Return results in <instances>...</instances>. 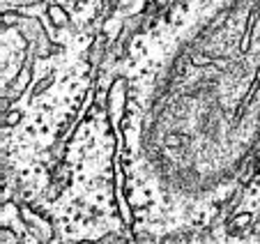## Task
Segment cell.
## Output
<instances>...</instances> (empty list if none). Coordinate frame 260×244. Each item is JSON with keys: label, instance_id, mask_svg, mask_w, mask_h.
<instances>
[{"label": "cell", "instance_id": "cell-1", "mask_svg": "<svg viewBox=\"0 0 260 244\" xmlns=\"http://www.w3.org/2000/svg\"><path fill=\"white\" fill-rule=\"evenodd\" d=\"M21 219L28 224V228H30V233L35 235V237L40 239L42 244H49L51 239H53V228L49 226V221L46 219H42L37 212H32V210H28V207H21Z\"/></svg>", "mask_w": 260, "mask_h": 244}, {"label": "cell", "instance_id": "cell-2", "mask_svg": "<svg viewBox=\"0 0 260 244\" xmlns=\"http://www.w3.org/2000/svg\"><path fill=\"white\" fill-rule=\"evenodd\" d=\"M3 244H19V235L12 228H3Z\"/></svg>", "mask_w": 260, "mask_h": 244}, {"label": "cell", "instance_id": "cell-3", "mask_svg": "<svg viewBox=\"0 0 260 244\" xmlns=\"http://www.w3.org/2000/svg\"><path fill=\"white\" fill-rule=\"evenodd\" d=\"M19 122H21V113L19 111H10V113H7V117H5V125H7V127H16Z\"/></svg>", "mask_w": 260, "mask_h": 244}, {"label": "cell", "instance_id": "cell-4", "mask_svg": "<svg viewBox=\"0 0 260 244\" xmlns=\"http://www.w3.org/2000/svg\"><path fill=\"white\" fill-rule=\"evenodd\" d=\"M79 244H99V242H88V239H85V242H79Z\"/></svg>", "mask_w": 260, "mask_h": 244}]
</instances>
